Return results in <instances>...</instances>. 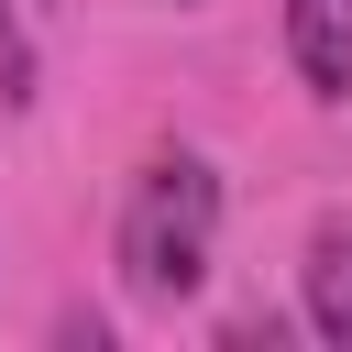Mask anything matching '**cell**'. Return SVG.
Returning a JSON list of instances; mask_svg holds the SVG:
<instances>
[{
  "label": "cell",
  "mask_w": 352,
  "mask_h": 352,
  "mask_svg": "<svg viewBox=\"0 0 352 352\" xmlns=\"http://www.w3.org/2000/svg\"><path fill=\"white\" fill-rule=\"evenodd\" d=\"M209 231H220V176L198 154H154L132 176V209H121V286L143 308H176L209 275Z\"/></svg>",
  "instance_id": "cell-1"
},
{
  "label": "cell",
  "mask_w": 352,
  "mask_h": 352,
  "mask_svg": "<svg viewBox=\"0 0 352 352\" xmlns=\"http://www.w3.org/2000/svg\"><path fill=\"white\" fill-rule=\"evenodd\" d=\"M286 55L319 99H352V0H286Z\"/></svg>",
  "instance_id": "cell-2"
},
{
  "label": "cell",
  "mask_w": 352,
  "mask_h": 352,
  "mask_svg": "<svg viewBox=\"0 0 352 352\" xmlns=\"http://www.w3.org/2000/svg\"><path fill=\"white\" fill-rule=\"evenodd\" d=\"M308 330L352 352V220H319L308 231Z\"/></svg>",
  "instance_id": "cell-3"
},
{
  "label": "cell",
  "mask_w": 352,
  "mask_h": 352,
  "mask_svg": "<svg viewBox=\"0 0 352 352\" xmlns=\"http://www.w3.org/2000/svg\"><path fill=\"white\" fill-rule=\"evenodd\" d=\"M0 99H33V44H22L11 11H0Z\"/></svg>",
  "instance_id": "cell-4"
}]
</instances>
